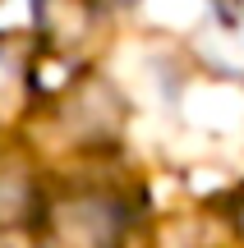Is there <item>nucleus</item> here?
Instances as JSON below:
<instances>
[{"label":"nucleus","mask_w":244,"mask_h":248,"mask_svg":"<svg viewBox=\"0 0 244 248\" xmlns=\"http://www.w3.org/2000/svg\"><path fill=\"white\" fill-rule=\"evenodd\" d=\"M129 212L115 193L79 188V193L55 198L42 212L37 248H125Z\"/></svg>","instance_id":"nucleus-1"},{"label":"nucleus","mask_w":244,"mask_h":248,"mask_svg":"<svg viewBox=\"0 0 244 248\" xmlns=\"http://www.w3.org/2000/svg\"><path fill=\"white\" fill-rule=\"evenodd\" d=\"M23 83V51L14 42H0V101H9Z\"/></svg>","instance_id":"nucleus-2"},{"label":"nucleus","mask_w":244,"mask_h":248,"mask_svg":"<svg viewBox=\"0 0 244 248\" xmlns=\"http://www.w3.org/2000/svg\"><path fill=\"white\" fill-rule=\"evenodd\" d=\"M111 5H129V0H111Z\"/></svg>","instance_id":"nucleus-3"}]
</instances>
